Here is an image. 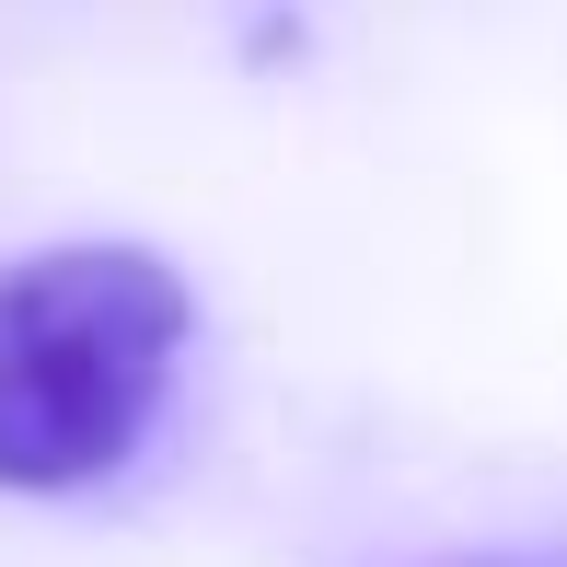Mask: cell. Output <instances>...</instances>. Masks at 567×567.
Returning <instances> with one entry per match:
<instances>
[{
  "label": "cell",
  "instance_id": "6da1fadb",
  "mask_svg": "<svg viewBox=\"0 0 567 567\" xmlns=\"http://www.w3.org/2000/svg\"><path fill=\"white\" fill-rule=\"evenodd\" d=\"M197 290L151 244H47L0 267V486L70 498L151 441Z\"/></svg>",
  "mask_w": 567,
  "mask_h": 567
},
{
  "label": "cell",
  "instance_id": "7a4b0ae2",
  "mask_svg": "<svg viewBox=\"0 0 567 567\" xmlns=\"http://www.w3.org/2000/svg\"><path fill=\"white\" fill-rule=\"evenodd\" d=\"M417 567H567V556H417Z\"/></svg>",
  "mask_w": 567,
  "mask_h": 567
}]
</instances>
